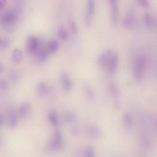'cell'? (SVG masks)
<instances>
[{
    "label": "cell",
    "instance_id": "obj_26",
    "mask_svg": "<svg viewBox=\"0 0 157 157\" xmlns=\"http://www.w3.org/2000/svg\"><path fill=\"white\" fill-rule=\"evenodd\" d=\"M69 25L71 31L73 33H75L76 32L77 27L74 21L71 18L69 19Z\"/></svg>",
    "mask_w": 157,
    "mask_h": 157
},
{
    "label": "cell",
    "instance_id": "obj_28",
    "mask_svg": "<svg viewBox=\"0 0 157 157\" xmlns=\"http://www.w3.org/2000/svg\"><path fill=\"white\" fill-rule=\"evenodd\" d=\"M0 88L3 90H6L7 88V84L5 81L2 80L0 81Z\"/></svg>",
    "mask_w": 157,
    "mask_h": 157
},
{
    "label": "cell",
    "instance_id": "obj_24",
    "mask_svg": "<svg viewBox=\"0 0 157 157\" xmlns=\"http://www.w3.org/2000/svg\"><path fill=\"white\" fill-rule=\"evenodd\" d=\"M123 120L125 125L127 127H130L132 123L131 117L128 114H125L123 117Z\"/></svg>",
    "mask_w": 157,
    "mask_h": 157
},
{
    "label": "cell",
    "instance_id": "obj_29",
    "mask_svg": "<svg viewBox=\"0 0 157 157\" xmlns=\"http://www.w3.org/2000/svg\"><path fill=\"white\" fill-rule=\"evenodd\" d=\"M6 0H1L0 1V8L1 9L3 8L6 3Z\"/></svg>",
    "mask_w": 157,
    "mask_h": 157
},
{
    "label": "cell",
    "instance_id": "obj_25",
    "mask_svg": "<svg viewBox=\"0 0 157 157\" xmlns=\"http://www.w3.org/2000/svg\"><path fill=\"white\" fill-rule=\"evenodd\" d=\"M11 43L10 40L7 38L1 39L0 41V46L2 48H5L8 47Z\"/></svg>",
    "mask_w": 157,
    "mask_h": 157
},
{
    "label": "cell",
    "instance_id": "obj_17",
    "mask_svg": "<svg viewBox=\"0 0 157 157\" xmlns=\"http://www.w3.org/2000/svg\"><path fill=\"white\" fill-rule=\"evenodd\" d=\"M17 122V118L16 115L13 113L10 114L8 120V124L10 128H13L16 126Z\"/></svg>",
    "mask_w": 157,
    "mask_h": 157
},
{
    "label": "cell",
    "instance_id": "obj_1",
    "mask_svg": "<svg viewBox=\"0 0 157 157\" xmlns=\"http://www.w3.org/2000/svg\"><path fill=\"white\" fill-rule=\"evenodd\" d=\"M118 60V56L116 52L113 50L108 49L99 55L97 62L101 68L112 74L116 71Z\"/></svg>",
    "mask_w": 157,
    "mask_h": 157
},
{
    "label": "cell",
    "instance_id": "obj_11",
    "mask_svg": "<svg viewBox=\"0 0 157 157\" xmlns=\"http://www.w3.org/2000/svg\"><path fill=\"white\" fill-rule=\"evenodd\" d=\"M85 131L88 135L91 137H96L99 133V129L97 127L91 126H86Z\"/></svg>",
    "mask_w": 157,
    "mask_h": 157
},
{
    "label": "cell",
    "instance_id": "obj_5",
    "mask_svg": "<svg viewBox=\"0 0 157 157\" xmlns=\"http://www.w3.org/2000/svg\"><path fill=\"white\" fill-rule=\"evenodd\" d=\"M110 4L111 9L112 22L113 25H116L118 22L119 14L118 1L117 0H111L110 1Z\"/></svg>",
    "mask_w": 157,
    "mask_h": 157
},
{
    "label": "cell",
    "instance_id": "obj_30",
    "mask_svg": "<svg viewBox=\"0 0 157 157\" xmlns=\"http://www.w3.org/2000/svg\"><path fill=\"white\" fill-rule=\"evenodd\" d=\"M71 132L73 135H76L78 133V130L76 128L73 127L71 130Z\"/></svg>",
    "mask_w": 157,
    "mask_h": 157
},
{
    "label": "cell",
    "instance_id": "obj_22",
    "mask_svg": "<svg viewBox=\"0 0 157 157\" xmlns=\"http://www.w3.org/2000/svg\"><path fill=\"white\" fill-rule=\"evenodd\" d=\"M108 89L109 92L113 96H116L118 95V89L114 83L111 82L109 84Z\"/></svg>",
    "mask_w": 157,
    "mask_h": 157
},
{
    "label": "cell",
    "instance_id": "obj_13",
    "mask_svg": "<svg viewBox=\"0 0 157 157\" xmlns=\"http://www.w3.org/2000/svg\"><path fill=\"white\" fill-rule=\"evenodd\" d=\"M58 47V43L56 39L50 40L48 42L47 45L48 51L51 53L56 52Z\"/></svg>",
    "mask_w": 157,
    "mask_h": 157
},
{
    "label": "cell",
    "instance_id": "obj_21",
    "mask_svg": "<svg viewBox=\"0 0 157 157\" xmlns=\"http://www.w3.org/2000/svg\"><path fill=\"white\" fill-rule=\"evenodd\" d=\"M76 119L75 114L71 113L66 114L64 117L63 120L67 123H71L74 122Z\"/></svg>",
    "mask_w": 157,
    "mask_h": 157
},
{
    "label": "cell",
    "instance_id": "obj_8",
    "mask_svg": "<svg viewBox=\"0 0 157 157\" xmlns=\"http://www.w3.org/2000/svg\"><path fill=\"white\" fill-rule=\"evenodd\" d=\"M143 22L144 26L148 29H151L154 26L155 20L151 14L146 12L143 16Z\"/></svg>",
    "mask_w": 157,
    "mask_h": 157
},
{
    "label": "cell",
    "instance_id": "obj_23",
    "mask_svg": "<svg viewBox=\"0 0 157 157\" xmlns=\"http://www.w3.org/2000/svg\"><path fill=\"white\" fill-rule=\"evenodd\" d=\"M48 118L49 121L52 125L56 127L58 124V121L57 118L53 113H50L48 116Z\"/></svg>",
    "mask_w": 157,
    "mask_h": 157
},
{
    "label": "cell",
    "instance_id": "obj_2",
    "mask_svg": "<svg viewBox=\"0 0 157 157\" xmlns=\"http://www.w3.org/2000/svg\"><path fill=\"white\" fill-rule=\"evenodd\" d=\"M146 63V59L143 56H140L136 59L134 66L135 77L138 81L141 78Z\"/></svg>",
    "mask_w": 157,
    "mask_h": 157
},
{
    "label": "cell",
    "instance_id": "obj_10",
    "mask_svg": "<svg viewBox=\"0 0 157 157\" xmlns=\"http://www.w3.org/2000/svg\"><path fill=\"white\" fill-rule=\"evenodd\" d=\"M121 23L123 26L126 28H132L134 25V18L132 15H130L125 16L122 20Z\"/></svg>",
    "mask_w": 157,
    "mask_h": 157
},
{
    "label": "cell",
    "instance_id": "obj_7",
    "mask_svg": "<svg viewBox=\"0 0 157 157\" xmlns=\"http://www.w3.org/2000/svg\"><path fill=\"white\" fill-rule=\"evenodd\" d=\"M17 15L13 11H8L4 14L0 18V22L3 24H12L16 21Z\"/></svg>",
    "mask_w": 157,
    "mask_h": 157
},
{
    "label": "cell",
    "instance_id": "obj_15",
    "mask_svg": "<svg viewBox=\"0 0 157 157\" xmlns=\"http://www.w3.org/2000/svg\"><path fill=\"white\" fill-rule=\"evenodd\" d=\"M48 56V53L46 50L42 49L40 50L37 55L36 59L40 63H43L46 61Z\"/></svg>",
    "mask_w": 157,
    "mask_h": 157
},
{
    "label": "cell",
    "instance_id": "obj_6",
    "mask_svg": "<svg viewBox=\"0 0 157 157\" xmlns=\"http://www.w3.org/2000/svg\"><path fill=\"white\" fill-rule=\"evenodd\" d=\"M39 44L37 38L33 35H29L26 40V47L28 52L33 53L37 49Z\"/></svg>",
    "mask_w": 157,
    "mask_h": 157
},
{
    "label": "cell",
    "instance_id": "obj_9",
    "mask_svg": "<svg viewBox=\"0 0 157 157\" xmlns=\"http://www.w3.org/2000/svg\"><path fill=\"white\" fill-rule=\"evenodd\" d=\"M60 78L64 90L66 91H69L71 89L72 85L67 73L65 72H63Z\"/></svg>",
    "mask_w": 157,
    "mask_h": 157
},
{
    "label": "cell",
    "instance_id": "obj_20",
    "mask_svg": "<svg viewBox=\"0 0 157 157\" xmlns=\"http://www.w3.org/2000/svg\"><path fill=\"white\" fill-rule=\"evenodd\" d=\"M84 157H95L94 150L91 146H87L85 149Z\"/></svg>",
    "mask_w": 157,
    "mask_h": 157
},
{
    "label": "cell",
    "instance_id": "obj_19",
    "mask_svg": "<svg viewBox=\"0 0 157 157\" xmlns=\"http://www.w3.org/2000/svg\"><path fill=\"white\" fill-rule=\"evenodd\" d=\"M85 92L87 98L92 99L94 97V92L91 87L88 84H86L84 86Z\"/></svg>",
    "mask_w": 157,
    "mask_h": 157
},
{
    "label": "cell",
    "instance_id": "obj_18",
    "mask_svg": "<svg viewBox=\"0 0 157 157\" xmlns=\"http://www.w3.org/2000/svg\"><path fill=\"white\" fill-rule=\"evenodd\" d=\"M57 34L59 37L62 40H66L67 37V32L64 27L62 25L59 27L57 30Z\"/></svg>",
    "mask_w": 157,
    "mask_h": 157
},
{
    "label": "cell",
    "instance_id": "obj_14",
    "mask_svg": "<svg viewBox=\"0 0 157 157\" xmlns=\"http://www.w3.org/2000/svg\"><path fill=\"white\" fill-rule=\"evenodd\" d=\"M37 92L38 95L40 97L45 96L47 92V88L44 82H41L39 83L37 87Z\"/></svg>",
    "mask_w": 157,
    "mask_h": 157
},
{
    "label": "cell",
    "instance_id": "obj_31",
    "mask_svg": "<svg viewBox=\"0 0 157 157\" xmlns=\"http://www.w3.org/2000/svg\"><path fill=\"white\" fill-rule=\"evenodd\" d=\"M4 122V119L3 116L1 114L0 116V126L1 127Z\"/></svg>",
    "mask_w": 157,
    "mask_h": 157
},
{
    "label": "cell",
    "instance_id": "obj_3",
    "mask_svg": "<svg viewBox=\"0 0 157 157\" xmlns=\"http://www.w3.org/2000/svg\"><path fill=\"white\" fill-rule=\"evenodd\" d=\"M63 144V139L61 133L59 129H56L53 138L48 144V147L51 149H56L60 147Z\"/></svg>",
    "mask_w": 157,
    "mask_h": 157
},
{
    "label": "cell",
    "instance_id": "obj_27",
    "mask_svg": "<svg viewBox=\"0 0 157 157\" xmlns=\"http://www.w3.org/2000/svg\"><path fill=\"white\" fill-rule=\"evenodd\" d=\"M138 2L144 7L147 8L150 6V3L147 0H139Z\"/></svg>",
    "mask_w": 157,
    "mask_h": 157
},
{
    "label": "cell",
    "instance_id": "obj_16",
    "mask_svg": "<svg viewBox=\"0 0 157 157\" xmlns=\"http://www.w3.org/2000/svg\"><path fill=\"white\" fill-rule=\"evenodd\" d=\"M31 106L28 102H25L22 104L20 107L19 113L22 116L26 115L30 109Z\"/></svg>",
    "mask_w": 157,
    "mask_h": 157
},
{
    "label": "cell",
    "instance_id": "obj_4",
    "mask_svg": "<svg viewBox=\"0 0 157 157\" xmlns=\"http://www.w3.org/2000/svg\"><path fill=\"white\" fill-rule=\"evenodd\" d=\"M87 12L85 16V20L86 25L89 27L91 25L92 21L95 12V6L94 1H88L87 4Z\"/></svg>",
    "mask_w": 157,
    "mask_h": 157
},
{
    "label": "cell",
    "instance_id": "obj_32",
    "mask_svg": "<svg viewBox=\"0 0 157 157\" xmlns=\"http://www.w3.org/2000/svg\"><path fill=\"white\" fill-rule=\"evenodd\" d=\"M3 67L2 65L0 63V72H2L3 70Z\"/></svg>",
    "mask_w": 157,
    "mask_h": 157
},
{
    "label": "cell",
    "instance_id": "obj_12",
    "mask_svg": "<svg viewBox=\"0 0 157 157\" xmlns=\"http://www.w3.org/2000/svg\"><path fill=\"white\" fill-rule=\"evenodd\" d=\"M23 54L21 51L18 48H15L12 53L13 61L16 63H20L23 59Z\"/></svg>",
    "mask_w": 157,
    "mask_h": 157
}]
</instances>
